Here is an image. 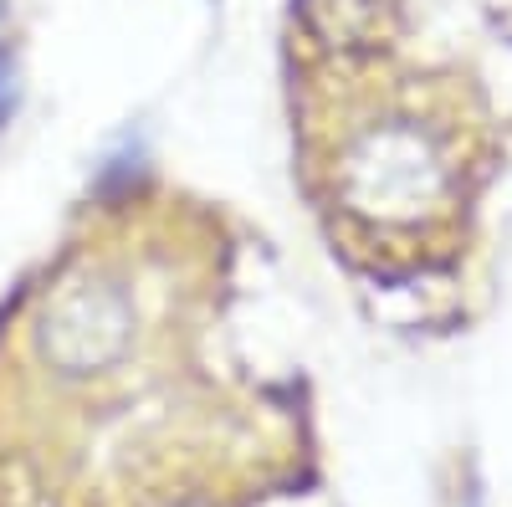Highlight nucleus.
Instances as JSON below:
<instances>
[{
    "mask_svg": "<svg viewBox=\"0 0 512 507\" xmlns=\"http://www.w3.org/2000/svg\"><path fill=\"white\" fill-rule=\"evenodd\" d=\"M11 108H16V72H11V57L0 52V123L11 118Z\"/></svg>",
    "mask_w": 512,
    "mask_h": 507,
    "instance_id": "f257e3e1",
    "label": "nucleus"
}]
</instances>
